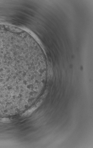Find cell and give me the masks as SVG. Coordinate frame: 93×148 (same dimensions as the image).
<instances>
[{
  "instance_id": "6da1fadb",
  "label": "cell",
  "mask_w": 93,
  "mask_h": 148,
  "mask_svg": "<svg viewBox=\"0 0 93 148\" xmlns=\"http://www.w3.org/2000/svg\"><path fill=\"white\" fill-rule=\"evenodd\" d=\"M29 56L6 46L0 51V99L19 94L32 69Z\"/></svg>"
}]
</instances>
